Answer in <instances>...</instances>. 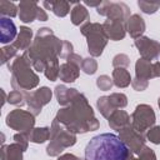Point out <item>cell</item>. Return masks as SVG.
I'll use <instances>...</instances> for the list:
<instances>
[{
	"label": "cell",
	"instance_id": "1",
	"mask_svg": "<svg viewBox=\"0 0 160 160\" xmlns=\"http://www.w3.org/2000/svg\"><path fill=\"white\" fill-rule=\"evenodd\" d=\"M128 146L111 132L95 135L85 148V160H126Z\"/></svg>",
	"mask_w": 160,
	"mask_h": 160
}]
</instances>
